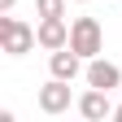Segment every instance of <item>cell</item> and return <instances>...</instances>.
<instances>
[{
    "label": "cell",
    "mask_w": 122,
    "mask_h": 122,
    "mask_svg": "<svg viewBox=\"0 0 122 122\" xmlns=\"http://www.w3.org/2000/svg\"><path fill=\"white\" fill-rule=\"evenodd\" d=\"M35 44H39V35H35L30 22L13 18V13H0V48H5L9 57H26Z\"/></svg>",
    "instance_id": "6da1fadb"
},
{
    "label": "cell",
    "mask_w": 122,
    "mask_h": 122,
    "mask_svg": "<svg viewBox=\"0 0 122 122\" xmlns=\"http://www.w3.org/2000/svg\"><path fill=\"white\" fill-rule=\"evenodd\" d=\"M70 48L79 52L83 61L100 57V48H105V30H100V22H96V18H74V22H70Z\"/></svg>",
    "instance_id": "7a4b0ae2"
},
{
    "label": "cell",
    "mask_w": 122,
    "mask_h": 122,
    "mask_svg": "<svg viewBox=\"0 0 122 122\" xmlns=\"http://www.w3.org/2000/svg\"><path fill=\"white\" fill-rule=\"evenodd\" d=\"M35 100H39V109H44V113H52V118H57V113H66L70 105H74V96H70V79H57V74H52V79L39 87V96H35Z\"/></svg>",
    "instance_id": "3957f363"
},
{
    "label": "cell",
    "mask_w": 122,
    "mask_h": 122,
    "mask_svg": "<svg viewBox=\"0 0 122 122\" xmlns=\"http://www.w3.org/2000/svg\"><path fill=\"white\" fill-rule=\"evenodd\" d=\"M74 109H79L87 122H100V118H113V105H109V92L105 87H87L79 100H74Z\"/></svg>",
    "instance_id": "277c9868"
},
{
    "label": "cell",
    "mask_w": 122,
    "mask_h": 122,
    "mask_svg": "<svg viewBox=\"0 0 122 122\" xmlns=\"http://www.w3.org/2000/svg\"><path fill=\"white\" fill-rule=\"evenodd\" d=\"M83 74H87V87H105V92L122 87V70L113 66V61H105V57H92Z\"/></svg>",
    "instance_id": "5b68a950"
},
{
    "label": "cell",
    "mask_w": 122,
    "mask_h": 122,
    "mask_svg": "<svg viewBox=\"0 0 122 122\" xmlns=\"http://www.w3.org/2000/svg\"><path fill=\"white\" fill-rule=\"evenodd\" d=\"M39 48H48V52H57V48H66L70 44V22L66 18H39Z\"/></svg>",
    "instance_id": "8992f818"
},
{
    "label": "cell",
    "mask_w": 122,
    "mask_h": 122,
    "mask_svg": "<svg viewBox=\"0 0 122 122\" xmlns=\"http://www.w3.org/2000/svg\"><path fill=\"white\" fill-rule=\"evenodd\" d=\"M48 70L57 74V79H70V83H74V79L83 74V57H79V52L66 44V48H57V52L48 57Z\"/></svg>",
    "instance_id": "52a82bcc"
},
{
    "label": "cell",
    "mask_w": 122,
    "mask_h": 122,
    "mask_svg": "<svg viewBox=\"0 0 122 122\" xmlns=\"http://www.w3.org/2000/svg\"><path fill=\"white\" fill-rule=\"evenodd\" d=\"M39 18H66V0H35Z\"/></svg>",
    "instance_id": "ba28073f"
},
{
    "label": "cell",
    "mask_w": 122,
    "mask_h": 122,
    "mask_svg": "<svg viewBox=\"0 0 122 122\" xmlns=\"http://www.w3.org/2000/svg\"><path fill=\"white\" fill-rule=\"evenodd\" d=\"M13 5H18V0H0V13H13Z\"/></svg>",
    "instance_id": "9c48e42d"
},
{
    "label": "cell",
    "mask_w": 122,
    "mask_h": 122,
    "mask_svg": "<svg viewBox=\"0 0 122 122\" xmlns=\"http://www.w3.org/2000/svg\"><path fill=\"white\" fill-rule=\"evenodd\" d=\"M113 118H118V122H122V105H113Z\"/></svg>",
    "instance_id": "30bf717a"
},
{
    "label": "cell",
    "mask_w": 122,
    "mask_h": 122,
    "mask_svg": "<svg viewBox=\"0 0 122 122\" xmlns=\"http://www.w3.org/2000/svg\"><path fill=\"white\" fill-rule=\"evenodd\" d=\"M79 5H83V0H79Z\"/></svg>",
    "instance_id": "8fae6325"
}]
</instances>
